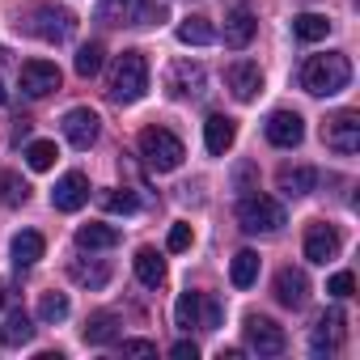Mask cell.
<instances>
[{"instance_id": "d6a6232c", "label": "cell", "mask_w": 360, "mask_h": 360, "mask_svg": "<svg viewBox=\"0 0 360 360\" xmlns=\"http://www.w3.org/2000/svg\"><path fill=\"white\" fill-rule=\"evenodd\" d=\"M68 297L64 292H43L39 297V322H47V326H56V322H64L68 318Z\"/></svg>"}, {"instance_id": "4316f807", "label": "cell", "mask_w": 360, "mask_h": 360, "mask_svg": "<svg viewBox=\"0 0 360 360\" xmlns=\"http://www.w3.org/2000/svg\"><path fill=\"white\" fill-rule=\"evenodd\" d=\"M68 276H72L81 288H106L110 267H106V263H85V259H72V263H68Z\"/></svg>"}, {"instance_id": "5b68a950", "label": "cell", "mask_w": 360, "mask_h": 360, "mask_svg": "<svg viewBox=\"0 0 360 360\" xmlns=\"http://www.w3.org/2000/svg\"><path fill=\"white\" fill-rule=\"evenodd\" d=\"M26 30H30L34 39H43V43H68V39L77 34V18H72L68 9H60V5H39V9L30 13Z\"/></svg>"}, {"instance_id": "8d00e7d4", "label": "cell", "mask_w": 360, "mask_h": 360, "mask_svg": "<svg viewBox=\"0 0 360 360\" xmlns=\"http://www.w3.org/2000/svg\"><path fill=\"white\" fill-rule=\"evenodd\" d=\"M326 292L339 297V301H347V297L356 292V276H352V271H335V276L326 280Z\"/></svg>"}, {"instance_id": "8992f818", "label": "cell", "mask_w": 360, "mask_h": 360, "mask_svg": "<svg viewBox=\"0 0 360 360\" xmlns=\"http://www.w3.org/2000/svg\"><path fill=\"white\" fill-rule=\"evenodd\" d=\"M242 335H246V352H259V356H280V352L288 347L284 326L271 322V318H263V314H246Z\"/></svg>"}, {"instance_id": "83f0119b", "label": "cell", "mask_w": 360, "mask_h": 360, "mask_svg": "<svg viewBox=\"0 0 360 360\" xmlns=\"http://www.w3.org/2000/svg\"><path fill=\"white\" fill-rule=\"evenodd\" d=\"M115 339H119V318H115V314H94V318L85 322V343L106 347V343H115Z\"/></svg>"}, {"instance_id": "52a82bcc", "label": "cell", "mask_w": 360, "mask_h": 360, "mask_svg": "<svg viewBox=\"0 0 360 360\" xmlns=\"http://www.w3.org/2000/svg\"><path fill=\"white\" fill-rule=\"evenodd\" d=\"M322 140H326V148L352 157V153L360 148V115H356V110H339V115H330L326 127H322Z\"/></svg>"}, {"instance_id": "d590c367", "label": "cell", "mask_w": 360, "mask_h": 360, "mask_svg": "<svg viewBox=\"0 0 360 360\" xmlns=\"http://www.w3.org/2000/svg\"><path fill=\"white\" fill-rule=\"evenodd\" d=\"M221 322H225L221 297H208V292H204V301H200V330H217Z\"/></svg>"}, {"instance_id": "d4e9b609", "label": "cell", "mask_w": 360, "mask_h": 360, "mask_svg": "<svg viewBox=\"0 0 360 360\" xmlns=\"http://www.w3.org/2000/svg\"><path fill=\"white\" fill-rule=\"evenodd\" d=\"M178 43L183 47H208L217 43V30L208 18H187V22H178Z\"/></svg>"}, {"instance_id": "e575fe53", "label": "cell", "mask_w": 360, "mask_h": 360, "mask_svg": "<svg viewBox=\"0 0 360 360\" xmlns=\"http://www.w3.org/2000/svg\"><path fill=\"white\" fill-rule=\"evenodd\" d=\"M98 200H102V208H106V212H123V217H131V212L140 208V200H136L131 191H119V187H115V191H102Z\"/></svg>"}, {"instance_id": "4fadbf2b", "label": "cell", "mask_w": 360, "mask_h": 360, "mask_svg": "<svg viewBox=\"0 0 360 360\" xmlns=\"http://www.w3.org/2000/svg\"><path fill=\"white\" fill-rule=\"evenodd\" d=\"M339 246H343V238H339L335 225L314 221V225L305 229V259H309V263H322V267H326V263L339 255Z\"/></svg>"}, {"instance_id": "30bf717a", "label": "cell", "mask_w": 360, "mask_h": 360, "mask_svg": "<svg viewBox=\"0 0 360 360\" xmlns=\"http://www.w3.org/2000/svg\"><path fill=\"white\" fill-rule=\"evenodd\" d=\"M89 204V178L81 174V169H68L60 183L51 187V208L56 212H77V208H85Z\"/></svg>"}, {"instance_id": "9c48e42d", "label": "cell", "mask_w": 360, "mask_h": 360, "mask_svg": "<svg viewBox=\"0 0 360 360\" xmlns=\"http://www.w3.org/2000/svg\"><path fill=\"white\" fill-rule=\"evenodd\" d=\"M165 89H169V98H204L208 94V72L191 60H178L165 77Z\"/></svg>"}, {"instance_id": "6da1fadb", "label": "cell", "mask_w": 360, "mask_h": 360, "mask_svg": "<svg viewBox=\"0 0 360 360\" xmlns=\"http://www.w3.org/2000/svg\"><path fill=\"white\" fill-rule=\"evenodd\" d=\"M352 81V60L343 51H326V56H309L301 64V89L314 98H330L339 89H347Z\"/></svg>"}, {"instance_id": "f1b7e54d", "label": "cell", "mask_w": 360, "mask_h": 360, "mask_svg": "<svg viewBox=\"0 0 360 360\" xmlns=\"http://www.w3.org/2000/svg\"><path fill=\"white\" fill-rule=\"evenodd\" d=\"M229 280H233V288H250L259 280V255L255 250H238L233 263H229Z\"/></svg>"}, {"instance_id": "74e56055", "label": "cell", "mask_w": 360, "mask_h": 360, "mask_svg": "<svg viewBox=\"0 0 360 360\" xmlns=\"http://www.w3.org/2000/svg\"><path fill=\"white\" fill-rule=\"evenodd\" d=\"M187 246H191V225H174L169 238H165V250L178 255V250H187Z\"/></svg>"}, {"instance_id": "277c9868", "label": "cell", "mask_w": 360, "mask_h": 360, "mask_svg": "<svg viewBox=\"0 0 360 360\" xmlns=\"http://www.w3.org/2000/svg\"><path fill=\"white\" fill-rule=\"evenodd\" d=\"M238 225L246 233L267 238V233H280L288 225V217H284V204L271 200V195H242L238 200Z\"/></svg>"}, {"instance_id": "ab89813d", "label": "cell", "mask_w": 360, "mask_h": 360, "mask_svg": "<svg viewBox=\"0 0 360 360\" xmlns=\"http://www.w3.org/2000/svg\"><path fill=\"white\" fill-rule=\"evenodd\" d=\"M169 356H174V360H195V356H200V347H195L191 339H178V343L169 347Z\"/></svg>"}, {"instance_id": "7402d4cb", "label": "cell", "mask_w": 360, "mask_h": 360, "mask_svg": "<svg viewBox=\"0 0 360 360\" xmlns=\"http://www.w3.org/2000/svg\"><path fill=\"white\" fill-rule=\"evenodd\" d=\"M144 0H102L98 5V22L102 26H136Z\"/></svg>"}, {"instance_id": "2e32d148", "label": "cell", "mask_w": 360, "mask_h": 360, "mask_svg": "<svg viewBox=\"0 0 360 360\" xmlns=\"http://www.w3.org/2000/svg\"><path fill=\"white\" fill-rule=\"evenodd\" d=\"M343 326H347L343 309H326V314L314 322V335H309V352H314V356H330V352H339Z\"/></svg>"}, {"instance_id": "b9f144b4", "label": "cell", "mask_w": 360, "mask_h": 360, "mask_svg": "<svg viewBox=\"0 0 360 360\" xmlns=\"http://www.w3.org/2000/svg\"><path fill=\"white\" fill-rule=\"evenodd\" d=\"M30 136V119H18V127H13V140H26Z\"/></svg>"}, {"instance_id": "ba28073f", "label": "cell", "mask_w": 360, "mask_h": 360, "mask_svg": "<svg viewBox=\"0 0 360 360\" xmlns=\"http://www.w3.org/2000/svg\"><path fill=\"white\" fill-rule=\"evenodd\" d=\"M18 81H22V94L26 98H47V94H56L60 89V68L51 64V60H26L22 64V72H18Z\"/></svg>"}, {"instance_id": "3957f363", "label": "cell", "mask_w": 360, "mask_h": 360, "mask_svg": "<svg viewBox=\"0 0 360 360\" xmlns=\"http://www.w3.org/2000/svg\"><path fill=\"white\" fill-rule=\"evenodd\" d=\"M140 157H144L148 169L169 174V169L183 165L187 148H183V140H178L169 127H144V131H140Z\"/></svg>"}, {"instance_id": "4dcf8cb0", "label": "cell", "mask_w": 360, "mask_h": 360, "mask_svg": "<svg viewBox=\"0 0 360 360\" xmlns=\"http://www.w3.org/2000/svg\"><path fill=\"white\" fill-rule=\"evenodd\" d=\"M200 301H204V292H183L174 301V326H183V330H191V326H200Z\"/></svg>"}, {"instance_id": "7a4b0ae2", "label": "cell", "mask_w": 360, "mask_h": 360, "mask_svg": "<svg viewBox=\"0 0 360 360\" xmlns=\"http://www.w3.org/2000/svg\"><path fill=\"white\" fill-rule=\"evenodd\" d=\"M144 89H148V60L140 51H123L110 68V98L131 106L144 98Z\"/></svg>"}, {"instance_id": "e0dca14e", "label": "cell", "mask_w": 360, "mask_h": 360, "mask_svg": "<svg viewBox=\"0 0 360 360\" xmlns=\"http://www.w3.org/2000/svg\"><path fill=\"white\" fill-rule=\"evenodd\" d=\"M255 30H259L255 13H250L246 5H238V9L225 18V47H233V51H246V47H250V39H255Z\"/></svg>"}, {"instance_id": "603a6c76", "label": "cell", "mask_w": 360, "mask_h": 360, "mask_svg": "<svg viewBox=\"0 0 360 360\" xmlns=\"http://www.w3.org/2000/svg\"><path fill=\"white\" fill-rule=\"evenodd\" d=\"M77 246L81 250H110V246H119V229L115 225H102V221L81 225L77 229Z\"/></svg>"}, {"instance_id": "ac0fdd59", "label": "cell", "mask_w": 360, "mask_h": 360, "mask_svg": "<svg viewBox=\"0 0 360 360\" xmlns=\"http://www.w3.org/2000/svg\"><path fill=\"white\" fill-rule=\"evenodd\" d=\"M233 140H238V123H233L229 115H208V123H204V144H208V153H212V157H225V153L233 148Z\"/></svg>"}, {"instance_id": "8fae6325", "label": "cell", "mask_w": 360, "mask_h": 360, "mask_svg": "<svg viewBox=\"0 0 360 360\" xmlns=\"http://www.w3.org/2000/svg\"><path fill=\"white\" fill-rule=\"evenodd\" d=\"M263 131H267V140L276 148H297L305 140V119L297 110H271L267 123H263Z\"/></svg>"}, {"instance_id": "44dd1931", "label": "cell", "mask_w": 360, "mask_h": 360, "mask_svg": "<svg viewBox=\"0 0 360 360\" xmlns=\"http://www.w3.org/2000/svg\"><path fill=\"white\" fill-rule=\"evenodd\" d=\"M131 267H136V280H140L144 288H161V284H165V263H161V255H157L153 246H140L136 259H131Z\"/></svg>"}, {"instance_id": "7bdbcfd3", "label": "cell", "mask_w": 360, "mask_h": 360, "mask_svg": "<svg viewBox=\"0 0 360 360\" xmlns=\"http://www.w3.org/2000/svg\"><path fill=\"white\" fill-rule=\"evenodd\" d=\"M5 102H9V94H5V85H0V106H5Z\"/></svg>"}, {"instance_id": "9a60e30c", "label": "cell", "mask_w": 360, "mask_h": 360, "mask_svg": "<svg viewBox=\"0 0 360 360\" xmlns=\"http://www.w3.org/2000/svg\"><path fill=\"white\" fill-rule=\"evenodd\" d=\"M225 85H229V94H233L238 102H255V98L263 94V72H259V64L238 60V64L225 68Z\"/></svg>"}, {"instance_id": "f35d334b", "label": "cell", "mask_w": 360, "mask_h": 360, "mask_svg": "<svg viewBox=\"0 0 360 360\" xmlns=\"http://www.w3.org/2000/svg\"><path fill=\"white\" fill-rule=\"evenodd\" d=\"M123 356H157L153 339H123Z\"/></svg>"}, {"instance_id": "d6986e66", "label": "cell", "mask_w": 360, "mask_h": 360, "mask_svg": "<svg viewBox=\"0 0 360 360\" xmlns=\"http://www.w3.org/2000/svg\"><path fill=\"white\" fill-rule=\"evenodd\" d=\"M276 183H280L284 195H314L318 191V169L314 165H284Z\"/></svg>"}, {"instance_id": "1f68e13d", "label": "cell", "mask_w": 360, "mask_h": 360, "mask_svg": "<svg viewBox=\"0 0 360 360\" xmlns=\"http://www.w3.org/2000/svg\"><path fill=\"white\" fill-rule=\"evenodd\" d=\"M102 60H106V47H102V43H85V47L77 51V60H72V64H77V77H85V81L98 77V72H102Z\"/></svg>"}, {"instance_id": "cb8c5ba5", "label": "cell", "mask_w": 360, "mask_h": 360, "mask_svg": "<svg viewBox=\"0 0 360 360\" xmlns=\"http://www.w3.org/2000/svg\"><path fill=\"white\" fill-rule=\"evenodd\" d=\"M30 339H34L30 314H26V309H13V314L5 318V326H0V343H5V347H22V343H30Z\"/></svg>"}, {"instance_id": "60d3db41", "label": "cell", "mask_w": 360, "mask_h": 360, "mask_svg": "<svg viewBox=\"0 0 360 360\" xmlns=\"http://www.w3.org/2000/svg\"><path fill=\"white\" fill-rule=\"evenodd\" d=\"M250 178H255V165H238V191H246Z\"/></svg>"}, {"instance_id": "ffe728a7", "label": "cell", "mask_w": 360, "mask_h": 360, "mask_svg": "<svg viewBox=\"0 0 360 360\" xmlns=\"http://www.w3.org/2000/svg\"><path fill=\"white\" fill-rule=\"evenodd\" d=\"M43 250H47V242H43V233H34V229H22V233H13V242H9V255H13L18 267H34V263L43 259Z\"/></svg>"}, {"instance_id": "7c38bea8", "label": "cell", "mask_w": 360, "mask_h": 360, "mask_svg": "<svg viewBox=\"0 0 360 360\" xmlns=\"http://www.w3.org/2000/svg\"><path fill=\"white\" fill-rule=\"evenodd\" d=\"M60 127H64V136H68L72 148H89V144L98 140V131H102V119H98V110H89V106H72Z\"/></svg>"}, {"instance_id": "5bb4252c", "label": "cell", "mask_w": 360, "mask_h": 360, "mask_svg": "<svg viewBox=\"0 0 360 360\" xmlns=\"http://www.w3.org/2000/svg\"><path fill=\"white\" fill-rule=\"evenodd\" d=\"M271 292H276V301H280L284 309H301V305L309 301V276H305L301 267H280Z\"/></svg>"}, {"instance_id": "f546056e", "label": "cell", "mask_w": 360, "mask_h": 360, "mask_svg": "<svg viewBox=\"0 0 360 360\" xmlns=\"http://www.w3.org/2000/svg\"><path fill=\"white\" fill-rule=\"evenodd\" d=\"M326 34H330V22H326L322 13H301V18H292V39L318 43V39H326Z\"/></svg>"}, {"instance_id": "484cf974", "label": "cell", "mask_w": 360, "mask_h": 360, "mask_svg": "<svg viewBox=\"0 0 360 360\" xmlns=\"http://www.w3.org/2000/svg\"><path fill=\"white\" fill-rule=\"evenodd\" d=\"M30 200V183L22 174H13V169H0V204L5 208H22Z\"/></svg>"}, {"instance_id": "836d02e7", "label": "cell", "mask_w": 360, "mask_h": 360, "mask_svg": "<svg viewBox=\"0 0 360 360\" xmlns=\"http://www.w3.org/2000/svg\"><path fill=\"white\" fill-rule=\"evenodd\" d=\"M56 157H60L56 140H30V148H26L30 169H51V165H56Z\"/></svg>"}, {"instance_id": "ee69618b", "label": "cell", "mask_w": 360, "mask_h": 360, "mask_svg": "<svg viewBox=\"0 0 360 360\" xmlns=\"http://www.w3.org/2000/svg\"><path fill=\"white\" fill-rule=\"evenodd\" d=\"M0 309H5V284H0Z\"/></svg>"}]
</instances>
